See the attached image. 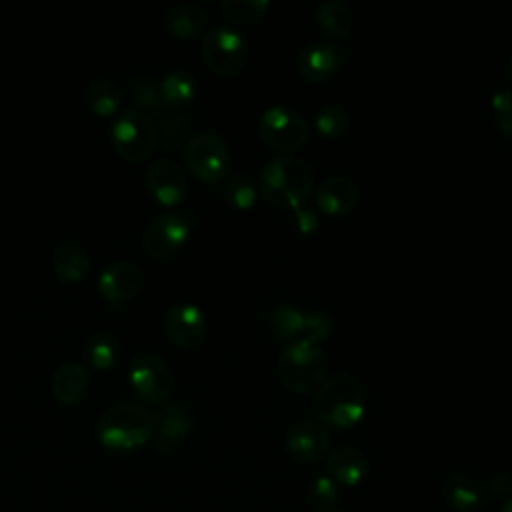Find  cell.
Here are the masks:
<instances>
[{
	"mask_svg": "<svg viewBox=\"0 0 512 512\" xmlns=\"http://www.w3.org/2000/svg\"><path fill=\"white\" fill-rule=\"evenodd\" d=\"M202 60L214 74L232 78L248 60V42L232 26H212L202 38Z\"/></svg>",
	"mask_w": 512,
	"mask_h": 512,
	"instance_id": "cell-7",
	"label": "cell"
},
{
	"mask_svg": "<svg viewBox=\"0 0 512 512\" xmlns=\"http://www.w3.org/2000/svg\"><path fill=\"white\" fill-rule=\"evenodd\" d=\"M120 352V344L116 336L110 332H94L84 342V358L96 370L110 368Z\"/></svg>",
	"mask_w": 512,
	"mask_h": 512,
	"instance_id": "cell-26",
	"label": "cell"
},
{
	"mask_svg": "<svg viewBox=\"0 0 512 512\" xmlns=\"http://www.w3.org/2000/svg\"><path fill=\"white\" fill-rule=\"evenodd\" d=\"M506 72H508V76H510V80H512V56H510V60H508V64H506Z\"/></svg>",
	"mask_w": 512,
	"mask_h": 512,
	"instance_id": "cell-38",
	"label": "cell"
},
{
	"mask_svg": "<svg viewBox=\"0 0 512 512\" xmlns=\"http://www.w3.org/2000/svg\"><path fill=\"white\" fill-rule=\"evenodd\" d=\"M224 16L238 26H252L260 22L270 8L268 0H222Z\"/></svg>",
	"mask_w": 512,
	"mask_h": 512,
	"instance_id": "cell-30",
	"label": "cell"
},
{
	"mask_svg": "<svg viewBox=\"0 0 512 512\" xmlns=\"http://www.w3.org/2000/svg\"><path fill=\"white\" fill-rule=\"evenodd\" d=\"M492 112H494V122L502 138L512 142V90L502 88L496 90L492 100H490Z\"/></svg>",
	"mask_w": 512,
	"mask_h": 512,
	"instance_id": "cell-33",
	"label": "cell"
},
{
	"mask_svg": "<svg viewBox=\"0 0 512 512\" xmlns=\"http://www.w3.org/2000/svg\"><path fill=\"white\" fill-rule=\"evenodd\" d=\"M326 472H328V478L334 480L336 484L354 488L366 480L370 472V462L364 456V452H360L358 448L340 446L328 454Z\"/></svg>",
	"mask_w": 512,
	"mask_h": 512,
	"instance_id": "cell-19",
	"label": "cell"
},
{
	"mask_svg": "<svg viewBox=\"0 0 512 512\" xmlns=\"http://www.w3.org/2000/svg\"><path fill=\"white\" fill-rule=\"evenodd\" d=\"M194 418L192 412L180 402H168L154 414L152 442L158 454H172L192 434Z\"/></svg>",
	"mask_w": 512,
	"mask_h": 512,
	"instance_id": "cell-12",
	"label": "cell"
},
{
	"mask_svg": "<svg viewBox=\"0 0 512 512\" xmlns=\"http://www.w3.org/2000/svg\"><path fill=\"white\" fill-rule=\"evenodd\" d=\"M334 332V320L328 312L322 310H308L304 312V328H302V340L308 344L320 346V342L328 340Z\"/></svg>",
	"mask_w": 512,
	"mask_h": 512,
	"instance_id": "cell-31",
	"label": "cell"
},
{
	"mask_svg": "<svg viewBox=\"0 0 512 512\" xmlns=\"http://www.w3.org/2000/svg\"><path fill=\"white\" fill-rule=\"evenodd\" d=\"M144 284H146L144 270L136 262H128V260H120L104 266L98 276V290L112 304H120L134 298L136 294H140Z\"/></svg>",
	"mask_w": 512,
	"mask_h": 512,
	"instance_id": "cell-15",
	"label": "cell"
},
{
	"mask_svg": "<svg viewBox=\"0 0 512 512\" xmlns=\"http://www.w3.org/2000/svg\"><path fill=\"white\" fill-rule=\"evenodd\" d=\"M316 208L328 216H346L360 202V188L348 176H330L314 190Z\"/></svg>",
	"mask_w": 512,
	"mask_h": 512,
	"instance_id": "cell-17",
	"label": "cell"
},
{
	"mask_svg": "<svg viewBox=\"0 0 512 512\" xmlns=\"http://www.w3.org/2000/svg\"><path fill=\"white\" fill-rule=\"evenodd\" d=\"M134 100L144 106V108H150L154 112H164L166 104L162 102L160 98V90H158V84H154L150 78H142L136 82L134 86Z\"/></svg>",
	"mask_w": 512,
	"mask_h": 512,
	"instance_id": "cell-34",
	"label": "cell"
},
{
	"mask_svg": "<svg viewBox=\"0 0 512 512\" xmlns=\"http://www.w3.org/2000/svg\"><path fill=\"white\" fill-rule=\"evenodd\" d=\"M486 492L498 500H508L512 494V480L504 472H492L486 480Z\"/></svg>",
	"mask_w": 512,
	"mask_h": 512,
	"instance_id": "cell-36",
	"label": "cell"
},
{
	"mask_svg": "<svg viewBox=\"0 0 512 512\" xmlns=\"http://www.w3.org/2000/svg\"><path fill=\"white\" fill-rule=\"evenodd\" d=\"M148 194L162 206H176L188 194V180L180 164L170 158L154 160L144 176Z\"/></svg>",
	"mask_w": 512,
	"mask_h": 512,
	"instance_id": "cell-14",
	"label": "cell"
},
{
	"mask_svg": "<svg viewBox=\"0 0 512 512\" xmlns=\"http://www.w3.org/2000/svg\"><path fill=\"white\" fill-rule=\"evenodd\" d=\"M442 496L454 512H478L486 502L484 486L468 472H450L442 482Z\"/></svg>",
	"mask_w": 512,
	"mask_h": 512,
	"instance_id": "cell-18",
	"label": "cell"
},
{
	"mask_svg": "<svg viewBox=\"0 0 512 512\" xmlns=\"http://www.w3.org/2000/svg\"><path fill=\"white\" fill-rule=\"evenodd\" d=\"M258 136L270 150L290 154L308 142L310 124L298 110L276 104L260 114Z\"/></svg>",
	"mask_w": 512,
	"mask_h": 512,
	"instance_id": "cell-5",
	"label": "cell"
},
{
	"mask_svg": "<svg viewBox=\"0 0 512 512\" xmlns=\"http://www.w3.org/2000/svg\"><path fill=\"white\" fill-rule=\"evenodd\" d=\"M304 312L300 308H294L290 304H282L272 312V330L280 342L286 346L298 344L302 340V328H304Z\"/></svg>",
	"mask_w": 512,
	"mask_h": 512,
	"instance_id": "cell-27",
	"label": "cell"
},
{
	"mask_svg": "<svg viewBox=\"0 0 512 512\" xmlns=\"http://www.w3.org/2000/svg\"><path fill=\"white\" fill-rule=\"evenodd\" d=\"M292 222H294L296 232L310 234V232H314L318 228V214L312 208L298 206V208L292 210Z\"/></svg>",
	"mask_w": 512,
	"mask_h": 512,
	"instance_id": "cell-35",
	"label": "cell"
},
{
	"mask_svg": "<svg viewBox=\"0 0 512 512\" xmlns=\"http://www.w3.org/2000/svg\"><path fill=\"white\" fill-rule=\"evenodd\" d=\"M500 512H512V496H510L508 500H504V504H502Z\"/></svg>",
	"mask_w": 512,
	"mask_h": 512,
	"instance_id": "cell-37",
	"label": "cell"
},
{
	"mask_svg": "<svg viewBox=\"0 0 512 512\" xmlns=\"http://www.w3.org/2000/svg\"><path fill=\"white\" fill-rule=\"evenodd\" d=\"M184 164L192 176L202 182H220L230 168V150L216 132H200L184 144Z\"/></svg>",
	"mask_w": 512,
	"mask_h": 512,
	"instance_id": "cell-8",
	"label": "cell"
},
{
	"mask_svg": "<svg viewBox=\"0 0 512 512\" xmlns=\"http://www.w3.org/2000/svg\"><path fill=\"white\" fill-rule=\"evenodd\" d=\"M128 378L136 396L148 404L164 402L174 386V378L168 364L160 356L148 352L138 354L132 360Z\"/></svg>",
	"mask_w": 512,
	"mask_h": 512,
	"instance_id": "cell-10",
	"label": "cell"
},
{
	"mask_svg": "<svg viewBox=\"0 0 512 512\" xmlns=\"http://www.w3.org/2000/svg\"><path fill=\"white\" fill-rule=\"evenodd\" d=\"M114 150L128 162H142L152 156L158 144V126L140 110L120 112L110 126Z\"/></svg>",
	"mask_w": 512,
	"mask_h": 512,
	"instance_id": "cell-6",
	"label": "cell"
},
{
	"mask_svg": "<svg viewBox=\"0 0 512 512\" xmlns=\"http://www.w3.org/2000/svg\"><path fill=\"white\" fill-rule=\"evenodd\" d=\"M52 266L60 280L76 282L90 272V258L78 244L64 240L58 242L52 252Z\"/></svg>",
	"mask_w": 512,
	"mask_h": 512,
	"instance_id": "cell-23",
	"label": "cell"
},
{
	"mask_svg": "<svg viewBox=\"0 0 512 512\" xmlns=\"http://www.w3.org/2000/svg\"><path fill=\"white\" fill-rule=\"evenodd\" d=\"M338 496V484L328 476H318L308 486V502L316 512H332Z\"/></svg>",
	"mask_w": 512,
	"mask_h": 512,
	"instance_id": "cell-32",
	"label": "cell"
},
{
	"mask_svg": "<svg viewBox=\"0 0 512 512\" xmlns=\"http://www.w3.org/2000/svg\"><path fill=\"white\" fill-rule=\"evenodd\" d=\"M154 414L136 402H118L102 412L96 424L100 444L112 452H132L152 440Z\"/></svg>",
	"mask_w": 512,
	"mask_h": 512,
	"instance_id": "cell-2",
	"label": "cell"
},
{
	"mask_svg": "<svg viewBox=\"0 0 512 512\" xmlns=\"http://www.w3.org/2000/svg\"><path fill=\"white\" fill-rule=\"evenodd\" d=\"M224 200L234 210H250L258 198V186L248 174H232L224 182Z\"/></svg>",
	"mask_w": 512,
	"mask_h": 512,
	"instance_id": "cell-28",
	"label": "cell"
},
{
	"mask_svg": "<svg viewBox=\"0 0 512 512\" xmlns=\"http://www.w3.org/2000/svg\"><path fill=\"white\" fill-rule=\"evenodd\" d=\"M192 228L194 216L182 212H162L146 224L142 232V248L152 258H170L184 246Z\"/></svg>",
	"mask_w": 512,
	"mask_h": 512,
	"instance_id": "cell-9",
	"label": "cell"
},
{
	"mask_svg": "<svg viewBox=\"0 0 512 512\" xmlns=\"http://www.w3.org/2000/svg\"><path fill=\"white\" fill-rule=\"evenodd\" d=\"M158 90L166 106H184L196 96V80L188 70H172L160 80Z\"/></svg>",
	"mask_w": 512,
	"mask_h": 512,
	"instance_id": "cell-25",
	"label": "cell"
},
{
	"mask_svg": "<svg viewBox=\"0 0 512 512\" xmlns=\"http://www.w3.org/2000/svg\"><path fill=\"white\" fill-rule=\"evenodd\" d=\"M314 190V170L306 160L278 156L260 170V194L274 208L294 210L304 206Z\"/></svg>",
	"mask_w": 512,
	"mask_h": 512,
	"instance_id": "cell-1",
	"label": "cell"
},
{
	"mask_svg": "<svg viewBox=\"0 0 512 512\" xmlns=\"http://www.w3.org/2000/svg\"><path fill=\"white\" fill-rule=\"evenodd\" d=\"M86 106L98 116H112L122 104V90L110 78H94L84 88Z\"/></svg>",
	"mask_w": 512,
	"mask_h": 512,
	"instance_id": "cell-24",
	"label": "cell"
},
{
	"mask_svg": "<svg viewBox=\"0 0 512 512\" xmlns=\"http://www.w3.org/2000/svg\"><path fill=\"white\" fill-rule=\"evenodd\" d=\"M314 412L326 430L356 426L364 416V390L360 382L346 372L330 376L316 390Z\"/></svg>",
	"mask_w": 512,
	"mask_h": 512,
	"instance_id": "cell-3",
	"label": "cell"
},
{
	"mask_svg": "<svg viewBox=\"0 0 512 512\" xmlns=\"http://www.w3.org/2000/svg\"><path fill=\"white\" fill-rule=\"evenodd\" d=\"M284 444L296 460L320 462L330 450V434L320 422L302 420L288 428Z\"/></svg>",
	"mask_w": 512,
	"mask_h": 512,
	"instance_id": "cell-16",
	"label": "cell"
},
{
	"mask_svg": "<svg viewBox=\"0 0 512 512\" xmlns=\"http://www.w3.org/2000/svg\"><path fill=\"white\" fill-rule=\"evenodd\" d=\"M326 370L328 358L316 344H290L278 358V380L286 390L296 394L318 390L326 380Z\"/></svg>",
	"mask_w": 512,
	"mask_h": 512,
	"instance_id": "cell-4",
	"label": "cell"
},
{
	"mask_svg": "<svg viewBox=\"0 0 512 512\" xmlns=\"http://www.w3.org/2000/svg\"><path fill=\"white\" fill-rule=\"evenodd\" d=\"M164 332L180 350H194L206 334L204 312L194 302H176L164 314Z\"/></svg>",
	"mask_w": 512,
	"mask_h": 512,
	"instance_id": "cell-11",
	"label": "cell"
},
{
	"mask_svg": "<svg viewBox=\"0 0 512 512\" xmlns=\"http://www.w3.org/2000/svg\"><path fill=\"white\" fill-rule=\"evenodd\" d=\"M314 20L318 28L332 36V38H344L350 34L354 26V14L348 2L344 0H324L314 10Z\"/></svg>",
	"mask_w": 512,
	"mask_h": 512,
	"instance_id": "cell-22",
	"label": "cell"
},
{
	"mask_svg": "<svg viewBox=\"0 0 512 512\" xmlns=\"http://www.w3.org/2000/svg\"><path fill=\"white\" fill-rule=\"evenodd\" d=\"M314 128L324 138H340L350 128V116L344 106L326 104L320 106L314 114Z\"/></svg>",
	"mask_w": 512,
	"mask_h": 512,
	"instance_id": "cell-29",
	"label": "cell"
},
{
	"mask_svg": "<svg viewBox=\"0 0 512 512\" xmlns=\"http://www.w3.org/2000/svg\"><path fill=\"white\" fill-rule=\"evenodd\" d=\"M208 24V12L194 2H176L164 12V26L176 38H194Z\"/></svg>",
	"mask_w": 512,
	"mask_h": 512,
	"instance_id": "cell-20",
	"label": "cell"
},
{
	"mask_svg": "<svg viewBox=\"0 0 512 512\" xmlns=\"http://www.w3.org/2000/svg\"><path fill=\"white\" fill-rule=\"evenodd\" d=\"M88 382H90V376L82 364L66 362V364L58 366L56 372L52 374L50 390L60 404L72 406L84 396Z\"/></svg>",
	"mask_w": 512,
	"mask_h": 512,
	"instance_id": "cell-21",
	"label": "cell"
},
{
	"mask_svg": "<svg viewBox=\"0 0 512 512\" xmlns=\"http://www.w3.org/2000/svg\"><path fill=\"white\" fill-rule=\"evenodd\" d=\"M348 60V50L336 42L306 44L296 56L298 72L310 82H326L340 72Z\"/></svg>",
	"mask_w": 512,
	"mask_h": 512,
	"instance_id": "cell-13",
	"label": "cell"
}]
</instances>
